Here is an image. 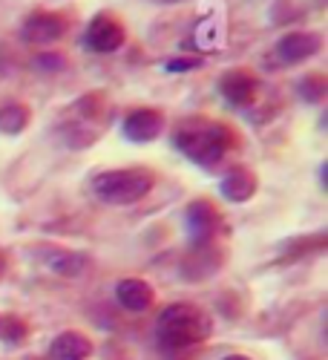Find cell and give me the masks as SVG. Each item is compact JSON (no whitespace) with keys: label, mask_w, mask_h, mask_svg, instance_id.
<instances>
[{"label":"cell","mask_w":328,"mask_h":360,"mask_svg":"<svg viewBox=\"0 0 328 360\" xmlns=\"http://www.w3.org/2000/svg\"><path fill=\"white\" fill-rule=\"evenodd\" d=\"M233 144V133L219 124V122H204V118H193L185 122L176 133V147L182 150L188 159H193L196 165L214 167Z\"/></svg>","instance_id":"cell-1"},{"label":"cell","mask_w":328,"mask_h":360,"mask_svg":"<svg viewBox=\"0 0 328 360\" xmlns=\"http://www.w3.org/2000/svg\"><path fill=\"white\" fill-rule=\"evenodd\" d=\"M162 4H176V0H162Z\"/></svg>","instance_id":"cell-18"},{"label":"cell","mask_w":328,"mask_h":360,"mask_svg":"<svg viewBox=\"0 0 328 360\" xmlns=\"http://www.w3.org/2000/svg\"><path fill=\"white\" fill-rule=\"evenodd\" d=\"M162 112L159 110H136V112H130L127 118H124V136L130 139V141H138V144H144V141H153L159 133H162Z\"/></svg>","instance_id":"cell-8"},{"label":"cell","mask_w":328,"mask_h":360,"mask_svg":"<svg viewBox=\"0 0 328 360\" xmlns=\"http://www.w3.org/2000/svg\"><path fill=\"white\" fill-rule=\"evenodd\" d=\"M49 354H52V360H86L93 354V343L78 332H64L52 340Z\"/></svg>","instance_id":"cell-11"},{"label":"cell","mask_w":328,"mask_h":360,"mask_svg":"<svg viewBox=\"0 0 328 360\" xmlns=\"http://www.w3.org/2000/svg\"><path fill=\"white\" fill-rule=\"evenodd\" d=\"M67 32V20L55 12H35L23 20V38L29 44H52Z\"/></svg>","instance_id":"cell-6"},{"label":"cell","mask_w":328,"mask_h":360,"mask_svg":"<svg viewBox=\"0 0 328 360\" xmlns=\"http://www.w3.org/2000/svg\"><path fill=\"white\" fill-rule=\"evenodd\" d=\"M225 360H248V357H242V354H230V357H225Z\"/></svg>","instance_id":"cell-17"},{"label":"cell","mask_w":328,"mask_h":360,"mask_svg":"<svg viewBox=\"0 0 328 360\" xmlns=\"http://www.w3.org/2000/svg\"><path fill=\"white\" fill-rule=\"evenodd\" d=\"M26 124H29V110L23 104L0 107V130L4 133H20Z\"/></svg>","instance_id":"cell-14"},{"label":"cell","mask_w":328,"mask_h":360,"mask_svg":"<svg viewBox=\"0 0 328 360\" xmlns=\"http://www.w3.org/2000/svg\"><path fill=\"white\" fill-rule=\"evenodd\" d=\"M199 67V58H178V61H167V70L170 72H178V70H196Z\"/></svg>","instance_id":"cell-16"},{"label":"cell","mask_w":328,"mask_h":360,"mask_svg":"<svg viewBox=\"0 0 328 360\" xmlns=\"http://www.w3.org/2000/svg\"><path fill=\"white\" fill-rule=\"evenodd\" d=\"M93 191L107 205H133L153 191V176L141 167L110 170L93 179Z\"/></svg>","instance_id":"cell-3"},{"label":"cell","mask_w":328,"mask_h":360,"mask_svg":"<svg viewBox=\"0 0 328 360\" xmlns=\"http://www.w3.org/2000/svg\"><path fill=\"white\" fill-rule=\"evenodd\" d=\"M256 93H259V78L251 70H230V72H225V78H222V96L230 104L248 107V104H254Z\"/></svg>","instance_id":"cell-7"},{"label":"cell","mask_w":328,"mask_h":360,"mask_svg":"<svg viewBox=\"0 0 328 360\" xmlns=\"http://www.w3.org/2000/svg\"><path fill=\"white\" fill-rule=\"evenodd\" d=\"M254 191H256V176L245 167H236L233 173H228L222 179V193L230 202H245V199H251Z\"/></svg>","instance_id":"cell-13"},{"label":"cell","mask_w":328,"mask_h":360,"mask_svg":"<svg viewBox=\"0 0 328 360\" xmlns=\"http://www.w3.org/2000/svg\"><path fill=\"white\" fill-rule=\"evenodd\" d=\"M322 49V38L317 32H288L277 41L274 55H277V64H303L308 58H314Z\"/></svg>","instance_id":"cell-4"},{"label":"cell","mask_w":328,"mask_h":360,"mask_svg":"<svg viewBox=\"0 0 328 360\" xmlns=\"http://www.w3.org/2000/svg\"><path fill=\"white\" fill-rule=\"evenodd\" d=\"M86 44H89V49H96V52L122 49L124 26L118 23L115 18H110V15H98V18H93V23H89V29H86Z\"/></svg>","instance_id":"cell-5"},{"label":"cell","mask_w":328,"mask_h":360,"mask_svg":"<svg viewBox=\"0 0 328 360\" xmlns=\"http://www.w3.org/2000/svg\"><path fill=\"white\" fill-rule=\"evenodd\" d=\"M156 332H159L162 346H167V349H188V346H196V343L211 338L214 320L207 317L202 309H196V306L176 303V306H170V309H164L159 314Z\"/></svg>","instance_id":"cell-2"},{"label":"cell","mask_w":328,"mask_h":360,"mask_svg":"<svg viewBox=\"0 0 328 360\" xmlns=\"http://www.w3.org/2000/svg\"><path fill=\"white\" fill-rule=\"evenodd\" d=\"M300 93H303L306 101H322L325 98V78L322 75H308L300 84Z\"/></svg>","instance_id":"cell-15"},{"label":"cell","mask_w":328,"mask_h":360,"mask_svg":"<svg viewBox=\"0 0 328 360\" xmlns=\"http://www.w3.org/2000/svg\"><path fill=\"white\" fill-rule=\"evenodd\" d=\"M46 265L52 268L55 274L61 277H81L84 268H86V257L84 254H75V251H64V248H46L41 251Z\"/></svg>","instance_id":"cell-12"},{"label":"cell","mask_w":328,"mask_h":360,"mask_svg":"<svg viewBox=\"0 0 328 360\" xmlns=\"http://www.w3.org/2000/svg\"><path fill=\"white\" fill-rule=\"evenodd\" d=\"M115 294H118V303H122L124 309H130V311H147L156 300L153 288L144 280H122L115 288Z\"/></svg>","instance_id":"cell-10"},{"label":"cell","mask_w":328,"mask_h":360,"mask_svg":"<svg viewBox=\"0 0 328 360\" xmlns=\"http://www.w3.org/2000/svg\"><path fill=\"white\" fill-rule=\"evenodd\" d=\"M219 225V214L211 202H193L188 207V228L196 236V243H207Z\"/></svg>","instance_id":"cell-9"}]
</instances>
